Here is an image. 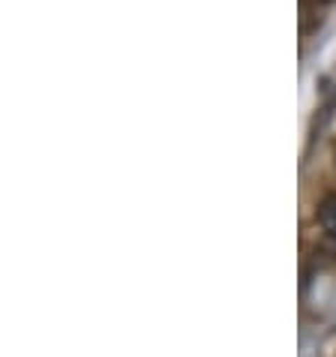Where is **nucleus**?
<instances>
[{
	"label": "nucleus",
	"mask_w": 336,
	"mask_h": 357,
	"mask_svg": "<svg viewBox=\"0 0 336 357\" xmlns=\"http://www.w3.org/2000/svg\"><path fill=\"white\" fill-rule=\"evenodd\" d=\"M319 225L328 231L330 237H336V195H324L319 204Z\"/></svg>",
	"instance_id": "f257e3e1"
},
{
	"label": "nucleus",
	"mask_w": 336,
	"mask_h": 357,
	"mask_svg": "<svg viewBox=\"0 0 336 357\" xmlns=\"http://www.w3.org/2000/svg\"><path fill=\"white\" fill-rule=\"evenodd\" d=\"M319 3H328V0H319Z\"/></svg>",
	"instance_id": "f03ea898"
}]
</instances>
